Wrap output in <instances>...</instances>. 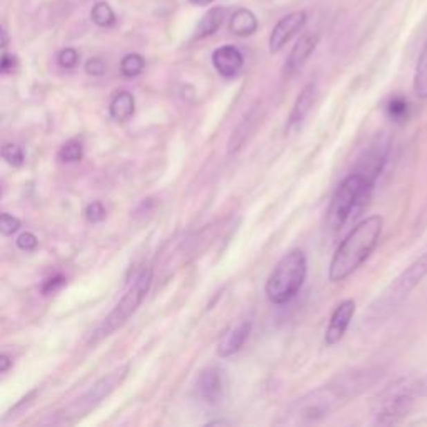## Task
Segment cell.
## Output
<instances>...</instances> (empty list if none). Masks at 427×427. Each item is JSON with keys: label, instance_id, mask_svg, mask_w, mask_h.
Segmentation results:
<instances>
[{"label": "cell", "instance_id": "25", "mask_svg": "<svg viewBox=\"0 0 427 427\" xmlns=\"http://www.w3.org/2000/svg\"><path fill=\"white\" fill-rule=\"evenodd\" d=\"M82 157L84 149L79 140H70V142H67L59 152V159L62 160V162H79V160H82Z\"/></svg>", "mask_w": 427, "mask_h": 427}, {"label": "cell", "instance_id": "16", "mask_svg": "<svg viewBox=\"0 0 427 427\" xmlns=\"http://www.w3.org/2000/svg\"><path fill=\"white\" fill-rule=\"evenodd\" d=\"M316 95H317L316 84H307V86L302 88L301 94L297 95L296 102H294L291 114H289L287 119L289 131H294V129L301 127L302 122L307 119V115L311 114L314 107V102H316Z\"/></svg>", "mask_w": 427, "mask_h": 427}, {"label": "cell", "instance_id": "15", "mask_svg": "<svg viewBox=\"0 0 427 427\" xmlns=\"http://www.w3.org/2000/svg\"><path fill=\"white\" fill-rule=\"evenodd\" d=\"M388 152H389V142L386 140H376L372 146L369 147V151L366 152V157L362 159L359 174L366 175L369 180H372L376 184L377 177L381 175L382 169H384L386 160H388Z\"/></svg>", "mask_w": 427, "mask_h": 427}, {"label": "cell", "instance_id": "37", "mask_svg": "<svg viewBox=\"0 0 427 427\" xmlns=\"http://www.w3.org/2000/svg\"><path fill=\"white\" fill-rule=\"evenodd\" d=\"M209 424H211V426L212 424H227V422H225V421H213V422H209Z\"/></svg>", "mask_w": 427, "mask_h": 427}, {"label": "cell", "instance_id": "2", "mask_svg": "<svg viewBox=\"0 0 427 427\" xmlns=\"http://www.w3.org/2000/svg\"><path fill=\"white\" fill-rule=\"evenodd\" d=\"M382 227L384 219L381 216H370L348 234L329 264L330 282L345 281L369 259L381 239Z\"/></svg>", "mask_w": 427, "mask_h": 427}, {"label": "cell", "instance_id": "34", "mask_svg": "<svg viewBox=\"0 0 427 427\" xmlns=\"http://www.w3.org/2000/svg\"><path fill=\"white\" fill-rule=\"evenodd\" d=\"M10 39H9V34H7L6 29H3L2 26H0V49H6L7 46H9Z\"/></svg>", "mask_w": 427, "mask_h": 427}, {"label": "cell", "instance_id": "9", "mask_svg": "<svg viewBox=\"0 0 427 427\" xmlns=\"http://www.w3.org/2000/svg\"><path fill=\"white\" fill-rule=\"evenodd\" d=\"M196 396L207 406H217L224 396V374L219 368H207L197 376Z\"/></svg>", "mask_w": 427, "mask_h": 427}, {"label": "cell", "instance_id": "14", "mask_svg": "<svg viewBox=\"0 0 427 427\" xmlns=\"http://www.w3.org/2000/svg\"><path fill=\"white\" fill-rule=\"evenodd\" d=\"M317 44H319V35L317 34L307 32V34L302 35L296 42V46L292 47L291 54H289L287 62H285V74L294 75L296 72H299L312 55V52L316 50Z\"/></svg>", "mask_w": 427, "mask_h": 427}, {"label": "cell", "instance_id": "19", "mask_svg": "<svg viewBox=\"0 0 427 427\" xmlns=\"http://www.w3.org/2000/svg\"><path fill=\"white\" fill-rule=\"evenodd\" d=\"M135 111V99L131 92H119L111 102V117L117 122H126L134 115Z\"/></svg>", "mask_w": 427, "mask_h": 427}, {"label": "cell", "instance_id": "12", "mask_svg": "<svg viewBox=\"0 0 427 427\" xmlns=\"http://www.w3.org/2000/svg\"><path fill=\"white\" fill-rule=\"evenodd\" d=\"M252 330V322L251 321H240L239 324L232 325L231 329H227L220 337L219 344H217V356L227 359V357L234 356V354L239 352L245 344V341L249 339Z\"/></svg>", "mask_w": 427, "mask_h": 427}, {"label": "cell", "instance_id": "10", "mask_svg": "<svg viewBox=\"0 0 427 427\" xmlns=\"http://www.w3.org/2000/svg\"><path fill=\"white\" fill-rule=\"evenodd\" d=\"M305 20H307V14L304 10L292 12V14L282 17L279 22L276 23L271 32V37H269V50L271 54H277L282 50V47L291 40L297 32L302 30V27L305 26Z\"/></svg>", "mask_w": 427, "mask_h": 427}, {"label": "cell", "instance_id": "3", "mask_svg": "<svg viewBox=\"0 0 427 427\" xmlns=\"http://www.w3.org/2000/svg\"><path fill=\"white\" fill-rule=\"evenodd\" d=\"M307 277L305 254L294 249L277 263L265 282V296L271 304L284 305L299 294Z\"/></svg>", "mask_w": 427, "mask_h": 427}, {"label": "cell", "instance_id": "28", "mask_svg": "<svg viewBox=\"0 0 427 427\" xmlns=\"http://www.w3.org/2000/svg\"><path fill=\"white\" fill-rule=\"evenodd\" d=\"M86 217L88 222L92 224H97L100 220H104V217H106V209H104L102 202L95 200V202L88 204V207L86 209Z\"/></svg>", "mask_w": 427, "mask_h": 427}, {"label": "cell", "instance_id": "8", "mask_svg": "<svg viewBox=\"0 0 427 427\" xmlns=\"http://www.w3.org/2000/svg\"><path fill=\"white\" fill-rule=\"evenodd\" d=\"M126 374H127V368H122L100 379L97 384L92 386V389L88 390V392L84 394V396L77 399L74 404H70L66 410H64V416H66L67 419L86 416V414L91 412L92 409L97 408L100 402H102L104 399H106L108 394H111L112 390H114L117 386L124 381Z\"/></svg>", "mask_w": 427, "mask_h": 427}, {"label": "cell", "instance_id": "5", "mask_svg": "<svg viewBox=\"0 0 427 427\" xmlns=\"http://www.w3.org/2000/svg\"><path fill=\"white\" fill-rule=\"evenodd\" d=\"M427 277V251L422 254L421 257H417L409 267H406L399 276L394 279L384 291L381 292V296L374 301V304L370 305L369 317L374 321H381L384 317H388L390 312L396 311L399 305L402 304L410 292L421 284Z\"/></svg>", "mask_w": 427, "mask_h": 427}, {"label": "cell", "instance_id": "6", "mask_svg": "<svg viewBox=\"0 0 427 427\" xmlns=\"http://www.w3.org/2000/svg\"><path fill=\"white\" fill-rule=\"evenodd\" d=\"M417 396V381L404 377L392 382L374 401V421L384 426L397 424L410 412Z\"/></svg>", "mask_w": 427, "mask_h": 427}, {"label": "cell", "instance_id": "30", "mask_svg": "<svg viewBox=\"0 0 427 427\" xmlns=\"http://www.w3.org/2000/svg\"><path fill=\"white\" fill-rule=\"evenodd\" d=\"M77 62H79V52L75 49H70V47H68V49H64L59 54V64L64 68H74L77 66Z\"/></svg>", "mask_w": 427, "mask_h": 427}, {"label": "cell", "instance_id": "23", "mask_svg": "<svg viewBox=\"0 0 427 427\" xmlns=\"http://www.w3.org/2000/svg\"><path fill=\"white\" fill-rule=\"evenodd\" d=\"M91 17L94 20V23H97L99 27H111L115 23L114 10H112V7L106 2L95 3L94 9H92Z\"/></svg>", "mask_w": 427, "mask_h": 427}, {"label": "cell", "instance_id": "36", "mask_svg": "<svg viewBox=\"0 0 427 427\" xmlns=\"http://www.w3.org/2000/svg\"><path fill=\"white\" fill-rule=\"evenodd\" d=\"M191 3H194V6H209V3H212L213 0H189Z\"/></svg>", "mask_w": 427, "mask_h": 427}, {"label": "cell", "instance_id": "11", "mask_svg": "<svg viewBox=\"0 0 427 427\" xmlns=\"http://www.w3.org/2000/svg\"><path fill=\"white\" fill-rule=\"evenodd\" d=\"M354 314H356V302L352 299L342 301L341 304L334 309L332 316H330L328 330H325V344L336 345L337 342L344 337Z\"/></svg>", "mask_w": 427, "mask_h": 427}, {"label": "cell", "instance_id": "29", "mask_svg": "<svg viewBox=\"0 0 427 427\" xmlns=\"http://www.w3.org/2000/svg\"><path fill=\"white\" fill-rule=\"evenodd\" d=\"M17 247L26 252H32L39 247V239L32 232H23L17 237Z\"/></svg>", "mask_w": 427, "mask_h": 427}, {"label": "cell", "instance_id": "20", "mask_svg": "<svg viewBox=\"0 0 427 427\" xmlns=\"http://www.w3.org/2000/svg\"><path fill=\"white\" fill-rule=\"evenodd\" d=\"M257 120V114H256V108H252L251 112H249L247 115H245V119L240 122V126L234 131V134L231 137V140H229V154H232V152H237L240 147L244 146V142L247 140L249 132L252 131L254 122Z\"/></svg>", "mask_w": 427, "mask_h": 427}, {"label": "cell", "instance_id": "26", "mask_svg": "<svg viewBox=\"0 0 427 427\" xmlns=\"http://www.w3.org/2000/svg\"><path fill=\"white\" fill-rule=\"evenodd\" d=\"M0 154H2L3 160H7L14 167H20L23 164V151L17 144H7L2 147Z\"/></svg>", "mask_w": 427, "mask_h": 427}, {"label": "cell", "instance_id": "4", "mask_svg": "<svg viewBox=\"0 0 427 427\" xmlns=\"http://www.w3.org/2000/svg\"><path fill=\"white\" fill-rule=\"evenodd\" d=\"M372 180L368 177L352 172L339 184V187L334 192L328 211V225L332 231H339L345 225L350 217L356 213L366 200L369 199L370 192L374 189Z\"/></svg>", "mask_w": 427, "mask_h": 427}, {"label": "cell", "instance_id": "18", "mask_svg": "<svg viewBox=\"0 0 427 427\" xmlns=\"http://www.w3.org/2000/svg\"><path fill=\"white\" fill-rule=\"evenodd\" d=\"M224 14H225L224 7H212V9L209 10L202 19H200V22L197 23L194 39L196 40L205 39V37H209V35L216 34V32L220 29V26H222Z\"/></svg>", "mask_w": 427, "mask_h": 427}, {"label": "cell", "instance_id": "33", "mask_svg": "<svg viewBox=\"0 0 427 427\" xmlns=\"http://www.w3.org/2000/svg\"><path fill=\"white\" fill-rule=\"evenodd\" d=\"M17 57L12 54L0 55V74H10L17 68Z\"/></svg>", "mask_w": 427, "mask_h": 427}, {"label": "cell", "instance_id": "22", "mask_svg": "<svg viewBox=\"0 0 427 427\" xmlns=\"http://www.w3.org/2000/svg\"><path fill=\"white\" fill-rule=\"evenodd\" d=\"M144 67H146V60L139 54H129L120 62V72L127 79L137 77L139 74H142Z\"/></svg>", "mask_w": 427, "mask_h": 427}, {"label": "cell", "instance_id": "17", "mask_svg": "<svg viewBox=\"0 0 427 427\" xmlns=\"http://www.w3.org/2000/svg\"><path fill=\"white\" fill-rule=\"evenodd\" d=\"M257 27H259L257 17L249 9H239L234 12L231 23H229V29L237 37H249L257 30Z\"/></svg>", "mask_w": 427, "mask_h": 427}, {"label": "cell", "instance_id": "21", "mask_svg": "<svg viewBox=\"0 0 427 427\" xmlns=\"http://www.w3.org/2000/svg\"><path fill=\"white\" fill-rule=\"evenodd\" d=\"M414 92L419 99H427V42L419 55L416 72H414Z\"/></svg>", "mask_w": 427, "mask_h": 427}, {"label": "cell", "instance_id": "35", "mask_svg": "<svg viewBox=\"0 0 427 427\" xmlns=\"http://www.w3.org/2000/svg\"><path fill=\"white\" fill-rule=\"evenodd\" d=\"M12 366L10 357L3 356V354H0V372H6V370H9Z\"/></svg>", "mask_w": 427, "mask_h": 427}, {"label": "cell", "instance_id": "1", "mask_svg": "<svg viewBox=\"0 0 427 427\" xmlns=\"http://www.w3.org/2000/svg\"><path fill=\"white\" fill-rule=\"evenodd\" d=\"M382 377V369L369 368L344 372L330 379L328 384L311 390L297 399L289 408L291 422H317L330 416L334 410L348 404L350 399L376 386Z\"/></svg>", "mask_w": 427, "mask_h": 427}, {"label": "cell", "instance_id": "13", "mask_svg": "<svg viewBox=\"0 0 427 427\" xmlns=\"http://www.w3.org/2000/svg\"><path fill=\"white\" fill-rule=\"evenodd\" d=\"M212 64L216 70L225 79L236 77L244 67V55L237 47L222 46L213 50Z\"/></svg>", "mask_w": 427, "mask_h": 427}, {"label": "cell", "instance_id": "24", "mask_svg": "<svg viewBox=\"0 0 427 427\" xmlns=\"http://www.w3.org/2000/svg\"><path fill=\"white\" fill-rule=\"evenodd\" d=\"M386 111H388L390 119L396 120V122H402L409 117V102L401 95H396V97L389 100Z\"/></svg>", "mask_w": 427, "mask_h": 427}, {"label": "cell", "instance_id": "27", "mask_svg": "<svg viewBox=\"0 0 427 427\" xmlns=\"http://www.w3.org/2000/svg\"><path fill=\"white\" fill-rule=\"evenodd\" d=\"M20 229V220L10 213H0V234L12 236Z\"/></svg>", "mask_w": 427, "mask_h": 427}, {"label": "cell", "instance_id": "7", "mask_svg": "<svg viewBox=\"0 0 427 427\" xmlns=\"http://www.w3.org/2000/svg\"><path fill=\"white\" fill-rule=\"evenodd\" d=\"M152 284V271L151 269H146L137 276V279L134 281V284L131 285V289L124 294L122 299L119 301V304L115 305L114 311H112L108 316L104 319L102 324L99 325L97 330L92 336L91 342H99L104 337L111 336L114 330H117L120 325H124L129 321V317L134 314L139 305L142 304V301L146 299L149 289H151Z\"/></svg>", "mask_w": 427, "mask_h": 427}, {"label": "cell", "instance_id": "32", "mask_svg": "<svg viewBox=\"0 0 427 427\" xmlns=\"http://www.w3.org/2000/svg\"><path fill=\"white\" fill-rule=\"evenodd\" d=\"M106 68H107L106 62L99 57L88 59L86 64V72L88 75H94V77H99V75L106 74Z\"/></svg>", "mask_w": 427, "mask_h": 427}, {"label": "cell", "instance_id": "31", "mask_svg": "<svg viewBox=\"0 0 427 427\" xmlns=\"http://www.w3.org/2000/svg\"><path fill=\"white\" fill-rule=\"evenodd\" d=\"M64 284H66V277L60 276V274H59V276L49 277V279H47V281H44V284H42V287H40V291H42L44 296H49V294L59 291V289L62 287Z\"/></svg>", "mask_w": 427, "mask_h": 427}]
</instances>
